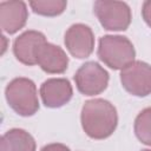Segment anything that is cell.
<instances>
[{
  "mask_svg": "<svg viewBox=\"0 0 151 151\" xmlns=\"http://www.w3.org/2000/svg\"><path fill=\"white\" fill-rule=\"evenodd\" d=\"M66 1L63 0H54V1H31L29 6L32 9L41 15H58L64 12L66 7Z\"/></svg>",
  "mask_w": 151,
  "mask_h": 151,
  "instance_id": "5bb4252c",
  "label": "cell"
},
{
  "mask_svg": "<svg viewBox=\"0 0 151 151\" xmlns=\"http://www.w3.org/2000/svg\"><path fill=\"white\" fill-rule=\"evenodd\" d=\"M142 13H143L144 20H145L146 24L151 27V1H145V2H144Z\"/></svg>",
  "mask_w": 151,
  "mask_h": 151,
  "instance_id": "9a60e30c",
  "label": "cell"
},
{
  "mask_svg": "<svg viewBox=\"0 0 151 151\" xmlns=\"http://www.w3.org/2000/svg\"><path fill=\"white\" fill-rule=\"evenodd\" d=\"M98 57L113 70H123L134 59L132 42L120 35H105L99 41Z\"/></svg>",
  "mask_w": 151,
  "mask_h": 151,
  "instance_id": "7a4b0ae2",
  "label": "cell"
},
{
  "mask_svg": "<svg viewBox=\"0 0 151 151\" xmlns=\"http://www.w3.org/2000/svg\"><path fill=\"white\" fill-rule=\"evenodd\" d=\"M120 81L129 93L147 96L151 93V66L143 61H132L122 70Z\"/></svg>",
  "mask_w": 151,
  "mask_h": 151,
  "instance_id": "5b68a950",
  "label": "cell"
},
{
  "mask_svg": "<svg viewBox=\"0 0 151 151\" xmlns=\"http://www.w3.org/2000/svg\"><path fill=\"white\" fill-rule=\"evenodd\" d=\"M0 151H35V142L28 132L13 129L2 136Z\"/></svg>",
  "mask_w": 151,
  "mask_h": 151,
  "instance_id": "7c38bea8",
  "label": "cell"
},
{
  "mask_svg": "<svg viewBox=\"0 0 151 151\" xmlns=\"http://www.w3.org/2000/svg\"><path fill=\"white\" fill-rule=\"evenodd\" d=\"M27 8L22 1H4L0 4L1 28L12 34L19 31L26 22Z\"/></svg>",
  "mask_w": 151,
  "mask_h": 151,
  "instance_id": "30bf717a",
  "label": "cell"
},
{
  "mask_svg": "<svg viewBox=\"0 0 151 151\" xmlns=\"http://www.w3.org/2000/svg\"><path fill=\"white\" fill-rule=\"evenodd\" d=\"M1 39H2V52L1 53H4L5 50H6V38L5 37H1Z\"/></svg>",
  "mask_w": 151,
  "mask_h": 151,
  "instance_id": "e0dca14e",
  "label": "cell"
},
{
  "mask_svg": "<svg viewBox=\"0 0 151 151\" xmlns=\"http://www.w3.org/2000/svg\"><path fill=\"white\" fill-rule=\"evenodd\" d=\"M41 151H70L68 147H66L63 144H50L41 149Z\"/></svg>",
  "mask_w": 151,
  "mask_h": 151,
  "instance_id": "2e32d148",
  "label": "cell"
},
{
  "mask_svg": "<svg viewBox=\"0 0 151 151\" xmlns=\"http://www.w3.org/2000/svg\"><path fill=\"white\" fill-rule=\"evenodd\" d=\"M40 94L47 107H60L71 99L72 86L66 79H48L41 85Z\"/></svg>",
  "mask_w": 151,
  "mask_h": 151,
  "instance_id": "9c48e42d",
  "label": "cell"
},
{
  "mask_svg": "<svg viewBox=\"0 0 151 151\" xmlns=\"http://www.w3.org/2000/svg\"><path fill=\"white\" fill-rule=\"evenodd\" d=\"M46 42L42 33L38 31H27L17 38L13 51L19 61L26 65L37 64V57L40 47Z\"/></svg>",
  "mask_w": 151,
  "mask_h": 151,
  "instance_id": "ba28073f",
  "label": "cell"
},
{
  "mask_svg": "<svg viewBox=\"0 0 151 151\" xmlns=\"http://www.w3.org/2000/svg\"><path fill=\"white\" fill-rule=\"evenodd\" d=\"M6 99L20 116H32L39 109L37 87L27 78L13 79L6 87Z\"/></svg>",
  "mask_w": 151,
  "mask_h": 151,
  "instance_id": "3957f363",
  "label": "cell"
},
{
  "mask_svg": "<svg viewBox=\"0 0 151 151\" xmlns=\"http://www.w3.org/2000/svg\"><path fill=\"white\" fill-rule=\"evenodd\" d=\"M78 90L86 96H94L103 92L109 83L107 72L97 63L84 64L74 76Z\"/></svg>",
  "mask_w": 151,
  "mask_h": 151,
  "instance_id": "8992f818",
  "label": "cell"
},
{
  "mask_svg": "<svg viewBox=\"0 0 151 151\" xmlns=\"http://www.w3.org/2000/svg\"><path fill=\"white\" fill-rule=\"evenodd\" d=\"M37 64L47 73H63L67 68L68 58L59 46L46 41L39 50Z\"/></svg>",
  "mask_w": 151,
  "mask_h": 151,
  "instance_id": "8fae6325",
  "label": "cell"
},
{
  "mask_svg": "<svg viewBox=\"0 0 151 151\" xmlns=\"http://www.w3.org/2000/svg\"><path fill=\"white\" fill-rule=\"evenodd\" d=\"M118 117L113 105L104 99H92L85 103L81 110V125L87 136L103 139L112 134Z\"/></svg>",
  "mask_w": 151,
  "mask_h": 151,
  "instance_id": "6da1fadb",
  "label": "cell"
},
{
  "mask_svg": "<svg viewBox=\"0 0 151 151\" xmlns=\"http://www.w3.org/2000/svg\"><path fill=\"white\" fill-rule=\"evenodd\" d=\"M65 45L73 57L79 59L88 57L94 47V37L91 28L83 24L72 25L65 33Z\"/></svg>",
  "mask_w": 151,
  "mask_h": 151,
  "instance_id": "52a82bcc",
  "label": "cell"
},
{
  "mask_svg": "<svg viewBox=\"0 0 151 151\" xmlns=\"http://www.w3.org/2000/svg\"><path fill=\"white\" fill-rule=\"evenodd\" d=\"M94 12L104 28L124 31L131 22V11L122 1H96Z\"/></svg>",
  "mask_w": 151,
  "mask_h": 151,
  "instance_id": "277c9868",
  "label": "cell"
},
{
  "mask_svg": "<svg viewBox=\"0 0 151 151\" xmlns=\"http://www.w3.org/2000/svg\"><path fill=\"white\" fill-rule=\"evenodd\" d=\"M134 132L142 143L151 145V107L143 110L137 116L134 120Z\"/></svg>",
  "mask_w": 151,
  "mask_h": 151,
  "instance_id": "4fadbf2b",
  "label": "cell"
},
{
  "mask_svg": "<svg viewBox=\"0 0 151 151\" xmlns=\"http://www.w3.org/2000/svg\"><path fill=\"white\" fill-rule=\"evenodd\" d=\"M143 151H151V150H143Z\"/></svg>",
  "mask_w": 151,
  "mask_h": 151,
  "instance_id": "ac0fdd59",
  "label": "cell"
}]
</instances>
